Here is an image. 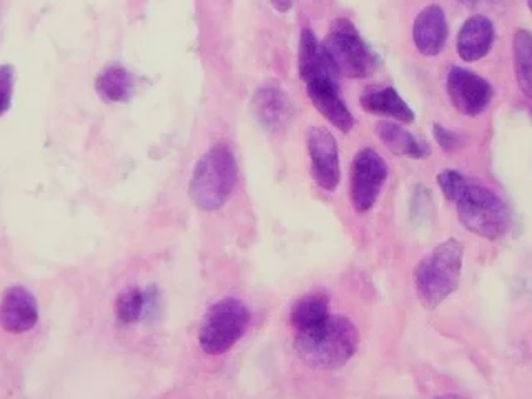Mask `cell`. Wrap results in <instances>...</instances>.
Returning a JSON list of instances; mask_svg holds the SVG:
<instances>
[{"label": "cell", "mask_w": 532, "mask_h": 399, "mask_svg": "<svg viewBox=\"0 0 532 399\" xmlns=\"http://www.w3.org/2000/svg\"><path fill=\"white\" fill-rule=\"evenodd\" d=\"M438 183L468 232L486 240H499L509 232L513 223L511 210L491 188L449 168L439 173Z\"/></svg>", "instance_id": "1"}, {"label": "cell", "mask_w": 532, "mask_h": 399, "mask_svg": "<svg viewBox=\"0 0 532 399\" xmlns=\"http://www.w3.org/2000/svg\"><path fill=\"white\" fill-rule=\"evenodd\" d=\"M300 75L315 109L343 133L355 127V117L341 99L338 70L315 32L305 29L300 40Z\"/></svg>", "instance_id": "2"}, {"label": "cell", "mask_w": 532, "mask_h": 399, "mask_svg": "<svg viewBox=\"0 0 532 399\" xmlns=\"http://www.w3.org/2000/svg\"><path fill=\"white\" fill-rule=\"evenodd\" d=\"M360 333L351 320L340 315L330 318L315 331L295 335L296 353L315 370H338L356 355Z\"/></svg>", "instance_id": "3"}, {"label": "cell", "mask_w": 532, "mask_h": 399, "mask_svg": "<svg viewBox=\"0 0 532 399\" xmlns=\"http://www.w3.org/2000/svg\"><path fill=\"white\" fill-rule=\"evenodd\" d=\"M238 182V163L232 148L217 143L203 153L190 180V198L203 212H217L228 202Z\"/></svg>", "instance_id": "4"}, {"label": "cell", "mask_w": 532, "mask_h": 399, "mask_svg": "<svg viewBox=\"0 0 532 399\" xmlns=\"http://www.w3.org/2000/svg\"><path fill=\"white\" fill-rule=\"evenodd\" d=\"M464 245L456 238L439 243L414 271V288L424 308L434 310L458 290Z\"/></svg>", "instance_id": "5"}, {"label": "cell", "mask_w": 532, "mask_h": 399, "mask_svg": "<svg viewBox=\"0 0 532 399\" xmlns=\"http://www.w3.org/2000/svg\"><path fill=\"white\" fill-rule=\"evenodd\" d=\"M248 325L250 311L245 303L232 296L223 298L207 311L198 333V345L207 355H225L242 340Z\"/></svg>", "instance_id": "6"}, {"label": "cell", "mask_w": 532, "mask_h": 399, "mask_svg": "<svg viewBox=\"0 0 532 399\" xmlns=\"http://www.w3.org/2000/svg\"><path fill=\"white\" fill-rule=\"evenodd\" d=\"M325 49L338 74L350 79H365L375 72L378 65L376 55L348 19H336L331 24L330 34L326 35Z\"/></svg>", "instance_id": "7"}, {"label": "cell", "mask_w": 532, "mask_h": 399, "mask_svg": "<svg viewBox=\"0 0 532 399\" xmlns=\"http://www.w3.org/2000/svg\"><path fill=\"white\" fill-rule=\"evenodd\" d=\"M388 180V165L373 148H363L351 163V203L358 213H368L375 207L381 190Z\"/></svg>", "instance_id": "8"}, {"label": "cell", "mask_w": 532, "mask_h": 399, "mask_svg": "<svg viewBox=\"0 0 532 399\" xmlns=\"http://www.w3.org/2000/svg\"><path fill=\"white\" fill-rule=\"evenodd\" d=\"M306 147L310 153L311 177L316 187L325 192H335L341 180L340 150L330 130L313 127L308 132Z\"/></svg>", "instance_id": "9"}, {"label": "cell", "mask_w": 532, "mask_h": 399, "mask_svg": "<svg viewBox=\"0 0 532 399\" xmlns=\"http://www.w3.org/2000/svg\"><path fill=\"white\" fill-rule=\"evenodd\" d=\"M446 89L454 109L466 117H478L483 114L493 99V89L488 80L463 67H453L449 70Z\"/></svg>", "instance_id": "10"}, {"label": "cell", "mask_w": 532, "mask_h": 399, "mask_svg": "<svg viewBox=\"0 0 532 399\" xmlns=\"http://www.w3.org/2000/svg\"><path fill=\"white\" fill-rule=\"evenodd\" d=\"M39 321V306L35 296L24 286H10L0 298V326L9 333L20 335L32 330Z\"/></svg>", "instance_id": "11"}, {"label": "cell", "mask_w": 532, "mask_h": 399, "mask_svg": "<svg viewBox=\"0 0 532 399\" xmlns=\"http://www.w3.org/2000/svg\"><path fill=\"white\" fill-rule=\"evenodd\" d=\"M413 39L419 54L424 57L438 55L448 40V20L438 5H429L414 20Z\"/></svg>", "instance_id": "12"}, {"label": "cell", "mask_w": 532, "mask_h": 399, "mask_svg": "<svg viewBox=\"0 0 532 399\" xmlns=\"http://www.w3.org/2000/svg\"><path fill=\"white\" fill-rule=\"evenodd\" d=\"M253 112L258 122L271 133H280L290 124L293 105L285 92L276 87H262L253 97Z\"/></svg>", "instance_id": "13"}, {"label": "cell", "mask_w": 532, "mask_h": 399, "mask_svg": "<svg viewBox=\"0 0 532 399\" xmlns=\"http://www.w3.org/2000/svg\"><path fill=\"white\" fill-rule=\"evenodd\" d=\"M494 44V25L484 15H473L458 35V54L464 62H478Z\"/></svg>", "instance_id": "14"}, {"label": "cell", "mask_w": 532, "mask_h": 399, "mask_svg": "<svg viewBox=\"0 0 532 399\" xmlns=\"http://www.w3.org/2000/svg\"><path fill=\"white\" fill-rule=\"evenodd\" d=\"M330 298L321 291H313L296 301L290 311V325L295 335H306L320 328L330 318Z\"/></svg>", "instance_id": "15"}, {"label": "cell", "mask_w": 532, "mask_h": 399, "mask_svg": "<svg viewBox=\"0 0 532 399\" xmlns=\"http://www.w3.org/2000/svg\"><path fill=\"white\" fill-rule=\"evenodd\" d=\"M361 107L370 114L390 117L401 124L414 122L413 110L409 109V105L401 99V95L393 87L366 90L361 97Z\"/></svg>", "instance_id": "16"}, {"label": "cell", "mask_w": 532, "mask_h": 399, "mask_svg": "<svg viewBox=\"0 0 532 399\" xmlns=\"http://www.w3.org/2000/svg\"><path fill=\"white\" fill-rule=\"evenodd\" d=\"M95 89L109 104H125L137 90V79L122 65H109L97 77Z\"/></svg>", "instance_id": "17"}, {"label": "cell", "mask_w": 532, "mask_h": 399, "mask_svg": "<svg viewBox=\"0 0 532 399\" xmlns=\"http://www.w3.org/2000/svg\"><path fill=\"white\" fill-rule=\"evenodd\" d=\"M376 135L391 153L399 157L421 160V158L429 157L431 153V148L426 143L419 142L413 133H409L401 125L393 124V122H380L376 125Z\"/></svg>", "instance_id": "18"}, {"label": "cell", "mask_w": 532, "mask_h": 399, "mask_svg": "<svg viewBox=\"0 0 532 399\" xmlns=\"http://www.w3.org/2000/svg\"><path fill=\"white\" fill-rule=\"evenodd\" d=\"M514 69L519 90L524 97L532 99V34L528 30H518L514 35Z\"/></svg>", "instance_id": "19"}, {"label": "cell", "mask_w": 532, "mask_h": 399, "mask_svg": "<svg viewBox=\"0 0 532 399\" xmlns=\"http://www.w3.org/2000/svg\"><path fill=\"white\" fill-rule=\"evenodd\" d=\"M153 303V291H143L137 286L127 288V290L120 293L117 298V318H119L124 325H133L142 320L145 311L150 308Z\"/></svg>", "instance_id": "20"}, {"label": "cell", "mask_w": 532, "mask_h": 399, "mask_svg": "<svg viewBox=\"0 0 532 399\" xmlns=\"http://www.w3.org/2000/svg\"><path fill=\"white\" fill-rule=\"evenodd\" d=\"M15 72L12 65H0V115L10 109L14 92Z\"/></svg>", "instance_id": "21"}, {"label": "cell", "mask_w": 532, "mask_h": 399, "mask_svg": "<svg viewBox=\"0 0 532 399\" xmlns=\"http://www.w3.org/2000/svg\"><path fill=\"white\" fill-rule=\"evenodd\" d=\"M433 133L436 142L439 143V147L443 148L444 152H458L459 148L464 145V140L461 138V135L444 129L441 125H434Z\"/></svg>", "instance_id": "22"}, {"label": "cell", "mask_w": 532, "mask_h": 399, "mask_svg": "<svg viewBox=\"0 0 532 399\" xmlns=\"http://www.w3.org/2000/svg\"><path fill=\"white\" fill-rule=\"evenodd\" d=\"M271 4L278 12H288L293 5V0H271Z\"/></svg>", "instance_id": "23"}, {"label": "cell", "mask_w": 532, "mask_h": 399, "mask_svg": "<svg viewBox=\"0 0 532 399\" xmlns=\"http://www.w3.org/2000/svg\"><path fill=\"white\" fill-rule=\"evenodd\" d=\"M459 2L464 5H474L478 4L479 0H459Z\"/></svg>", "instance_id": "24"}, {"label": "cell", "mask_w": 532, "mask_h": 399, "mask_svg": "<svg viewBox=\"0 0 532 399\" xmlns=\"http://www.w3.org/2000/svg\"><path fill=\"white\" fill-rule=\"evenodd\" d=\"M526 2H528L529 9L532 10V0H526Z\"/></svg>", "instance_id": "25"}]
</instances>
